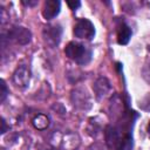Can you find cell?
Wrapping results in <instances>:
<instances>
[{
    "instance_id": "1",
    "label": "cell",
    "mask_w": 150,
    "mask_h": 150,
    "mask_svg": "<svg viewBox=\"0 0 150 150\" xmlns=\"http://www.w3.org/2000/svg\"><path fill=\"white\" fill-rule=\"evenodd\" d=\"M64 54L79 64H87L91 60V50L88 49L84 45L75 41H71L66 46Z\"/></svg>"
},
{
    "instance_id": "2",
    "label": "cell",
    "mask_w": 150,
    "mask_h": 150,
    "mask_svg": "<svg viewBox=\"0 0 150 150\" xmlns=\"http://www.w3.org/2000/svg\"><path fill=\"white\" fill-rule=\"evenodd\" d=\"M74 35L79 39L91 40L95 36V27L88 19H80L74 26Z\"/></svg>"
},
{
    "instance_id": "3",
    "label": "cell",
    "mask_w": 150,
    "mask_h": 150,
    "mask_svg": "<svg viewBox=\"0 0 150 150\" xmlns=\"http://www.w3.org/2000/svg\"><path fill=\"white\" fill-rule=\"evenodd\" d=\"M6 38L11 41H14L18 45L25 46L27 43L30 42L32 40V33L28 28L26 27H21V26H15L13 28H11L6 35Z\"/></svg>"
},
{
    "instance_id": "4",
    "label": "cell",
    "mask_w": 150,
    "mask_h": 150,
    "mask_svg": "<svg viewBox=\"0 0 150 150\" xmlns=\"http://www.w3.org/2000/svg\"><path fill=\"white\" fill-rule=\"evenodd\" d=\"M42 36L45 42L50 47H56L62 36V28L59 25H47L43 27Z\"/></svg>"
},
{
    "instance_id": "5",
    "label": "cell",
    "mask_w": 150,
    "mask_h": 150,
    "mask_svg": "<svg viewBox=\"0 0 150 150\" xmlns=\"http://www.w3.org/2000/svg\"><path fill=\"white\" fill-rule=\"evenodd\" d=\"M71 102L74 107L81 110H87L91 107L90 96L83 88H76L71 91Z\"/></svg>"
},
{
    "instance_id": "6",
    "label": "cell",
    "mask_w": 150,
    "mask_h": 150,
    "mask_svg": "<svg viewBox=\"0 0 150 150\" xmlns=\"http://www.w3.org/2000/svg\"><path fill=\"white\" fill-rule=\"evenodd\" d=\"M29 81H30V71H29V69L23 64L19 66L13 73V82H14V84L16 87L23 89V88L28 87Z\"/></svg>"
},
{
    "instance_id": "7",
    "label": "cell",
    "mask_w": 150,
    "mask_h": 150,
    "mask_svg": "<svg viewBox=\"0 0 150 150\" xmlns=\"http://www.w3.org/2000/svg\"><path fill=\"white\" fill-rule=\"evenodd\" d=\"M104 138L107 146L110 149H115L121 144V138H120V130L116 127L112 125H107L104 129Z\"/></svg>"
},
{
    "instance_id": "8",
    "label": "cell",
    "mask_w": 150,
    "mask_h": 150,
    "mask_svg": "<svg viewBox=\"0 0 150 150\" xmlns=\"http://www.w3.org/2000/svg\"><path fill=\"white\" fill-rule=\"evenodd\" d=\"M61 9V2L59 0H47L42 8V15L46 20L54 19Z\"/></svg>"
},
{
    "instance_id": "9",
    "label": "cell",
    "mask_w": 150,
    "mask_h": 150,
    "mask_svg": "<svg viewBox=\"0 0 150 150\" xmlns=\"http://www.w3.org/2000/svg\"><path fill=\"white\" fill-rule=\"evenodd\" d=\"M93 89H94V93H95V96L100 100L102 97H104L111 89V86H110V82L107 77H98L95 82H94V86H93Z\"/></svg>"
},
{
    "instance_id": "10",
    "label": "cell",
    "mask_w": 150,
    "mask_h": 150,
    "mask_svg": "<svg viewBox=\"0 0 150 150\" xmlns=\"http://www.w3.org/2000/svg\"><path fill=\"white\" fill-rule=\"evenodd\" d=\"M32 124L38 130H45L49 125V117L47 115H45V114H38V115H35L33 117Z\"/></svg>"
},
{
    "instance_id": "11",
    "label": "cell",
    "mask_w": 150,
    "mask_h": 150,
    "mask_svg": "<svg viewBox=\"0 0 150 150\" xmlns=\"http://www.w3.org/2000/svg\"><path fill=\"white\" fill-rule=\"evenodd\" d=\"M131 38V29L128 25H122L117 33V42L118 45H127Z\"/></svg>"
},
{
    "instance_id": "12",
    "label": "cell",
    "mask_w": 150,
    "mask_h": 150,
    "mask_svg": "<svg viewBox=\"0 0 150 150\" xmlns=\"http://www.w3.org/2000/svg\"><path fill=\"white\" fill-rule=\"evenodd\" d=\"M7 95H8V89H7V86H6L5 81H4V80H1V93H0V101H1V102H4V101H5V98L7 97Z\"/></svg>"
},
{
    "instance_id": "13",
    "label": "cell",
    "mask_w": 150,
    "mask_h": 150,
    "mask_svg": "<svg viewBox=\"0 0 150 150\" xmlns=\"http://www.w3.org/2000/svg\"><path fill=\"white\" fill-rule=\"evenodd\" d=\"M67 5L69 6V8L70 9H77L80 6H81V2L80 1H71V0H69V1H67Z\"/></svg>"
},
{
    "instance_id": "14",
    "label": "cell",
    "mask_w": 150,
    "mask_h": 150,
    "mask_svg": "<svg viewBox=\"0 0 150 150\" xmlns=\"http://www.w3.org/2000/svg\"><path fill=\"white\" fill-rule=\"evenodd\" d=\"M142 102H146L148 107H146V109H145V110H150V94H149L148 96H145V97H144V100H143Z\"/></svg>"
},
{
    "instance_id": "15",
    "label": "cell",
    "mask_w": 150,
    "mask_h": 150,
    "mask_svg": "<svg viewBox=\"0 0 150 150\" xmlns=\"http://www.w3.org/2000/svg\"><path fill=\"white\" fill-rule=\"evenodd\" d=\"M1 125H2V128H1V134H5L6 130H7V127H6V122H5L4 118H1Z\"/></svg>"
},
{
    "instance_id": "16",
    "label": "cell",
    "mask_w": 150,
    "mask_h": 150,
    "mask_svg": "<svg viewBox=\"0 0 150 150\" xmlns=\"http://www.w3.org/2000/svg\"><path fill=\"white\" fill-rule=\"evenodd\" d=\"M22 4L26 5V6H35L38 4V1L36 0H34V1H22Z\"/></svg>"
},
{
    "instance_id": "17",
    "label": "cell",
    "mask_w": 150,
    "mask_h": 150,
    "mask_svg": "<svg viewBox=\"0 0 150 150\" xmlns=\"http://www.w3.org/2000/svg\"><path fill=\"white\" fill-rule=\"evenodd\" d=\"M88 150H102V146L100 144H93Z\"/></svg>"
},
{
    "instance_id": "18",
    "label": "cell",
    "mask_w": 150,
    "mask_h": 150,
    "mask_svg": "<svg viewBox=\"0 0 150 150\" xmlns=\"http://www.w3.org/2000/svg\"><path fill=\"white\" fill-rule=\"evenodd\" d=\"M149 131H150V123H149Z\"/></svg>"
}]
</instances>
